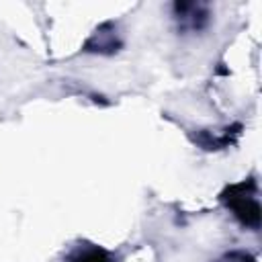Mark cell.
<instances>
[{"mask_svg":"<svg viewBox=\"0 0 262 262\" xmlns=\"http://www.w3.org/2000/svg\"><path fill=\"white\" fill-rule=\"evenodd\" d=\"M233 211L246 221V223H258V205L256 201H252L250 196L246 194H237V196H231L229 199Z\"/></svg>","mask_w":262,"mask_h":262,"instance_id":"obj_1","label":"cell"},{"mask_svg":"<svg viewBox=\"0 0 262 262\" xmlns=\"http://www.w3.org/2000/svg\"><path fill=\"white\" fill-rule=\"evenodd\" d=\"M74 262H111V258H108L106 252L94 248V250H86V252L78 254V256L74 258Z\"/></svg>","mask_w":262,"mask_h":262,"instance_id":"obj_2","label":"cell"}]
</instances>
